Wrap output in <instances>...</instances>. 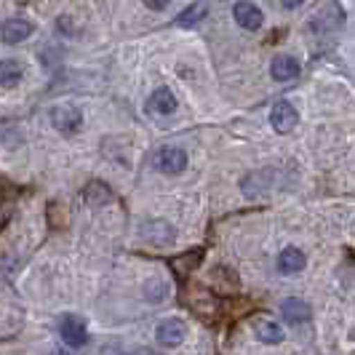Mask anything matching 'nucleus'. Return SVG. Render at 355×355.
<instances>
[{
    "mask_svg": "<svg viewBox=\"0 0 355 355\" xmlns=\"http://www.w3.org/2000/svg\"><path fill=\"white\" fill-rule=\"evenodd\" d=\"M187 304L193 307V313H198L200 318H214V315L219 313V307H216V300H214L209 291H190V297H187Z\"/></svg>",
    "mask_w": 355,
    "mask_h": 355,
    "instance_id": "obj_12",
    "label": "nucleus"
},
{
    "mask_svg": "<svg viewBox=\"0 0 355 355\" xmlns=\"http://www.w3.org/2000/svg\"><path fill=\"white\" fill-rule=\"evenodd\" d=\"M232 17H235V21H238L243 30H259L262 21H265L262 11H259L254 3H249V0H238L235 8H232Z\"/></svg>",
    "mask_w": 355,
    "mask_h": 355,
    "instance_id": "obj_8",
    "label": "nucleus"
},
{
    "mask_svg": "<svg viewBox=\"0 0 355 355\" xmlns=\"http://www.w3.org/2000/svg\"><path fill=\"white\" fill-rule=\"evenodd\" d=\"M59 334L62 339L70 345V347H83L86 342H89V329H86V323L78 318V315H62L59 318Z\"/></svg>",
    "mask_w": 355,
    "mask_h": 355,
    "instance_id": "obj_4",
    "label": "nucleus"
},
{
    "mask_svg": "<svg viewBox=\"0 0 355 355\" xmlns=\"http://www.w3.org/2000/svg\"><path fill=\"white\" fill-rule=\"evenodd\" d=\"M171 0H144V6L147 8H153V11H160V8H166Z\"/></svg>",
    "mask_w": 355,
    "mask_h": 355,
    "instance_id": "obj_21",
    "label": "nucleus"
},
{
    "mask_svg": "<svg viewBox=\"0 0 355 355\" xmlns=\"http://www.w3.org/2000/svg\"><path fill=\"white\" fill-rule=\"evenodd\" d=\"M51 123L59 134L72 137V134H78V131H80V125H83V115H80V110H75V107H70V105L53 107Z\"/></svg>",
    "mask_w": 355,
    "mask_h": 355,
    "instance_id": "obj_1",
    "label": "nucleus"
},
{
    "mask_svg": "<svg viewBox=\"0 0 355 355\" xmlns=\"http://www.w3.org/2000/svg\"><path fill=\"white\" fill-rule=\"evenodd\" d=\"M281 313H284V318L288 320V323H307L310 320V304L304 302V300H284V304H281Z\"/></svg>",
    "mask_w": 355,
    "mask_h": 355,
    "instance_id": "obj_14",
    "label": "nucleus"
},
{
    "mask_svg": "<svg viewBox=\"0 0 355 355\" xmlns=\"http://www.w3.org/2000/svg\"><path fill=\"white\" fill-rule=\"evenodd\" d=\"M30 35H33V24L24 21V19H8V21L0 27V37H3L6 43H11V46L27 40Z\"/></svg>",
    "mask_w": 355,
    "mask_h": 355,
    "instance_id": "obj_9",
    "label": "nucleus"
},
{
    "mask_svg": "<svg viewBox=\"0 0 355 355\" xmlns=\"http://www.w3.org/2000/svg\"><path fill=\"white\" fill-rule=\"evenodd\" d=\"M270 72H272L275 80H291V78L300 75V62L294 56H288V53H278L272 59V64H270Z\"/></svg>",
    "mask_w": 355,
    "mask_h": 355,
    "instance_id": "obj_11",
    "label": "nucleus"
},
{
    "mask_svg": "<svg viewBox=\"0 0 355 355\" xmlns=\"http://www.w3.org/2000/svg\"><path fill=\"white\" fill-rule=\"evenodd\" d=\"M206 17H209V6L206 3H193V6H187L177 17V24L179 27H196Z\"/></svg>",
    "mask_w": 355,
    "mask_h": 355,
    "instance_id": "obj_16",
    "label": "nucleus"
},
{
    "mask_svg": "<svg viewBox=\"0 0 355 355\" xmlns=\"http://www.w3.org/2000/svg\"><path fill=\"white\" fill-rule=\"evenodd\" d=\"M83 196H86V200H89L91 206H105V203H110V200H112L110 187H107V184H102V182H91Z\"/></svg>",
    "mask_w": 355,
    "mask_h": 355,
    "instance_id": "obj_20",
    "label": "nucleus"
},
{
    "mask_svg": "<svg viewBox=\"0 0 355 355\" xmlns=\"http://www.w3.org/2000/svg\"><path fill=\"white\" fill-rule=\"evenodd\" d=\"M139 232H142V238L150 243V246H158V249L171 246V243L177 241L174 227H171L168 222H160V219H150V222H144Z\"/></svg>",
    "mask_w": 355,
    "mask_h": 355,
    "instance_id": "obj_3",
    "label": "nucleus"
},
{
    "mask_svg": "<svg viewBox=\"0 0 355 355\" xmlns=\"http://www.w3.org/2000/svg\"><path fill=\"white\" fill-rule=\"evenodd\" d=\"M257 339L265 342V345H281L284 342V326L275 323V320H257Z\"/></svg>",
    "mask_w": 355,
    "mask_h": 355,
    "instance_id": "obj_15",
    "label": "nucleus"
},
{
    "mask_svg": "<svg viewBox=\"0 0 355 355\" xmlns=\"http://www.w3.org/2000/svg\"><path fill=\"white\" fill-rule=\"evenodd\" d=\"M139 355H155L153 350H144V353H139Z\"/></svg>",
    "mask_w": 355,
    "mask_h": 355,
    "instance_id": "obj_24",
    "label": "nucleus"
},
{
    "mask_svg": "<svg viewBox=\"0 0 355 355\" xmlns=\"http://www.w3.org/2000/svg\"><path fill=\"white\" fill-rule=\"evenodd\" d=\"M209 288H214L216 294H235L241 288V278L232 272L230 267H214L206 278Z\"/></svg>",
    "mask_w": 355,
    "mask_h": 355,
    "instance_id": "obj_7",
    "label": "nucleus"
},
{
    "mask_svg": "<svg viewBox=\"0 0 355 355\" xmlns=\"http://www.w3.org/2000/svg\"><path fill=\"white\" fill-rule=\"evenodd\" d=\"M56 355H75V353H70V350H59Z\"/></svg>",
    "mask_w": 355,
    "mask_h": 355,
    "instance_id": "obj_23",
    "label": "nucleus"
},
{
    "mask_svg": "<svg viewBox=\"0 0 355 355\" xmlns=\"http://www.w3.org/2000/svg\"><path fill=\"white\" fill-rule=\"evenodd\" d=\"M184 337H187V326H184V320L179 318L160 320L158 329H155V339L163 347H179L184 342Z\"/></svg>",
    "mask_w": 355,
    "mask_h": 355,
    "instance_id": "obj_5",
    "label": "nucleus"
},
{
    "mask_svg": "<svg viewBox=\"0 0 355 355\" xmlns=\"http://www.w3.org/2000/svg\"><path fill=\"white\" fill-rule=\"evenodd\" d=\"M147 110L153 115H171L177 110V99L168 89H158L150 99H147Z\"/></svg>",
    "mask_w": 355,
    "mask_h": 355,
    "instance_id": "obj_13",
    "label": "nucleus"
},
{
    "mask_svg": "<svg viewBox=\"0 0 355 355\" xmlns=\"http://www.w3.org/2000/svg\"><path fill=\"white\" fill-rule=\"evenodd\" d=\"M304 265H307V257H304L300 249H294V246H288L278 254V270L284 272V275H294V272H302Z\"/></svg>",
    "mask_w": 355,
    "mask_h": 355,
    "instance_id": "obj_10",
    "label": "nucleus"
},
{
    "mask_svg": "<svg viewBox=\"0 0 355 355\" xmlns=\"http://www.w3.org/2000/svg\"><path fill=\"white\" fill-rule=\"evenodd\" d=\"M21 80V64L14 59H3L0 62V86L3 89H14Z\"/></svg>",
    "mask_w": 355,
    "mask_h": 355,
    "instance_id": "obj_17",
    "label": "nucleus"
},
{
    "mask_svg": "<svg viewBox=\"0 0 355 355\" xmlns=\"http://www.w3.org/2000/svg\"><path fill=\"white\" fill-rule=\"evenodd\" d=\"M281 3H284L286 8H300L304 0H281Z\"/></svg>",
    "mask_w": 355,
    "mask_h": 355,
    "instance_id": "obj_22",
    "label": "nucleus"
},
{
    "mask_svg": "<svg viewBox=\"0 0 355 355\" xmlns=\"http://www.w3.org/2000/svg\"><path fill=\"white\" fill-rule=\"evenodd\" d=\"M270 123L278 134H288V131H294V125L300 123V115L288 102H275L270 110Z\"/></svg>",
    "mask_w": 355,
    "mask_h": 355,
    "instance_id": "obj_6",
    "label": "nucleus"
},
{
    "mask_svg": "<svg viewBox=\"0 0 355 355\" xmlns=\"http://www.w3.org/2000/svg\"><path fill=\"white\" fill-rule=\"evenodd\" d=\"M153 163L163 174H182L187 168V153L179 150V147H160Z\"/></svg>",
    "mask_w": 355,
    "mask_h": 355,
    "instance_id": "obj_2",
    "label": "nucleus"
},
{
    "mask_svg": "<svg viewBox=\"0 0 355 355\" xmlns=\"http://www.w3.org/2000/svg\"><path fill=\"white\" fill-rule=\"evenodd\" d=\"M168 297V284L166 281H160V278H150V281H144V300L153 304L163 302Z\"/></svg>",
    "mask_w": 355,
    "mask_h": 355,
    "instance_id": "obj_19",
    "label": "nucleus"
},
{
    "mask_svg": "<svg viewBox=\"0 0 355 355\" xmlns=\"http://www.w3.org/2000/svg\"><path fill=\"white\" fill-rule=\"evenodd\" d=\"M198 262H200V251H190V254H182L177 259H171V267H174L179 278H187L198 267Z\"/></svg>",
    "mask_w": 355,
    "mask_h": 355,
    "instance_id": "obj_18",
    "label": "nucleus"
}]
</instances>
